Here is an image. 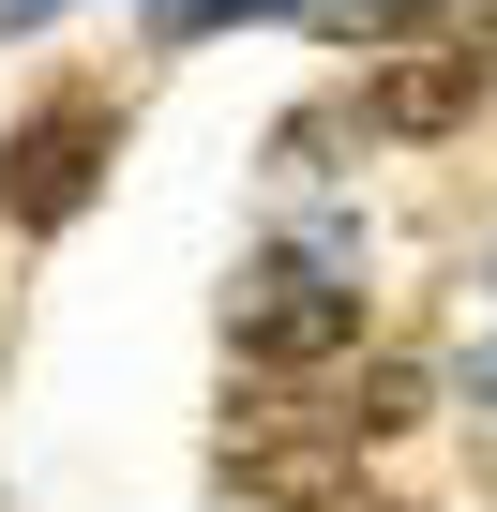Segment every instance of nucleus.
<instances>
[{
  "instance_id": "f257e3e1",
  "label": "nucleus",
  "mask_w": 497,
  "mask_h": 512,
  "mask_svg": "<svg viewBox=\"0 0 497 512\" xmlns=\"http://www.w3.org/2000/svg\"><path fill=\"white\" fill-rule=\"evenodd\" d=\"M226 347L257 362V377H317V362H347V347H362V241L317 226V241L257 256V272L226 287Z\"/></svg>"
},
{
  "instance_id": "1a4fd4ad",
  "label": "nucleus",
  "mask_w": 497,
  "mask_h": 512,
  "mask_svg": "<svg viewBox=\"0 0 497 512\" xmlns=\"http://www.w3.org/2000/svg\"><path fill=\"white\" fill-rule=\"evenodd\" d=\"M467 392H482V407H497V347H482V362H467Z\"/></svg>"
},
{
  "instance_id": "7ed1b4c3",
  "label": "nucleus",
  "mask_w": 497,
  "mask_h": 512,
  "mask_svg": "<svg viewBox=\"0 0 497 512\" xmlns=\"http://www.w3.org/2000/svg\"><path fill=\"white\" fill-rule=\"evenodd\" d=\"M106 151H121L106 91H46L16 136H0V211H16L31 241H46V226H76V211H91V181H106Z\"/></svg>"
},
{
  "instance_id": "f03ea898",
  "label": "nucleus",
  "mask_w": 497,
  "mask_h": 512,
  "mask_svg": "<svg viewBox=\"0 0 497 512\" xmlns=\"http://www.w3.org/2000/svg\"><path fill=\"white\" fill-rule=\"evenodd\" d=\"M226 497H241V512H347V497H362V422H347L332 392L241 407V437H226Z\"/></svg>"
},
{
  "instance_id": "9d476101",
  "label": "nucleus",
  "mask_w": 497,
  "mask_h": 512,
  "mask_svg": "<svg viewBox=\"0 0 497 512\" xmlns=\"http://www.w3.org/2000/svg\"><path fill=\"white\" fill-rule=\"evenodd\" d=\"M347 512H362V497H347Z\"/></svg>"
},
{
  "instance_id": "423d86ee",
  "label": "nucleus",
  "mask_w": 497,
  "mask_h": 512,
  "mask_svg": "<svg viewBox=\"0 0 497 512\" xmlns=\"http://www.w3.org/2000/svg\"><path fill=\"white\" fill-rule=\"evenodd\" d=\"M257 16H317V0H151V46H211V31H257Z\"/></svg>"
},
{
  "instance_id": "20e7f679",
  "label": "nucleus",
  "mask_w": 497,
  "mask_h": 512,
  "mask_svg": "<svg viewBox=\"0 0 497 512\" xmlns=\"http://www.w3.org/2000/svg\"><path fill=\"white\" fill-rule=\"evenodd\" d=\"M467 106H482V46H392L362 76V121L377 136H452Z\"/></svg>"
},
{
  "instance_id": "39448f33",
  "label": "nucleus",
  "mask_w": 497,
  "mask_h": 512,
  "mask_svg": "<svg viewBox=\"0 0 497 512\" xmlns=\"http://www.w3.org/2000/svg\"><path fill=\"white\" fill-rule=\"evenodd\" d=\"M317 16H332L347 46H482L497 0H317Z\"/></svg>"
},
{
  "instance_id": "0eeeda50",
  "label": "nucleus",
  "mask_w": 497,
  "mask_h": 512,
  "mask_svg": "<svg viewBox=\"0 0 497 512\" xmlns=\"http://www.w3.org/2000/svg\"><path fill=\"white\" fill-rule=\"evenodd\" d=\"M332 407H347L362 437H407V422H422V377H407V362H377V377H347Z\"/></svg>"
},
{
  "instance_id": "6e6552de",
  "label": "nucleus",
  "mask_w": 497,
  "mask_h": 512,
  "mask_svg": "<svg viewBox=\"0 0 497 512\" xmlns=\"http://www.w3.org/2000/svg\"><path fill=\"white\" fill-rule=\"evenodd\" d=\"M46 16H76V0H0V46H16V31H46Z\"/></svg>"
}]
</instances>
